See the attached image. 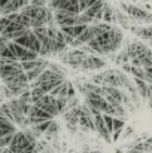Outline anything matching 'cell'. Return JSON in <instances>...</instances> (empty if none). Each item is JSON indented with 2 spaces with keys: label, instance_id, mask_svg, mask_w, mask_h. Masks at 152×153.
<instances>
[{
  "label": "cell",
  "instance_id": "cell-1",
  "mask_svg": "<svg viewBox=\"0 0 152 153\" xmlns=\"http://www.w3.org/2000/svg\"><path fill=\"white\" fill-rule=\"evenodd\" d=\"M121 7L122 10L134 21L137 22H152V13L148 12L146 9L140 7V6H136V4H127V3H121Z\"/></svg>",
  "mask_w": 152,
  "mask_h": 153
},
{
  "label": "cell",
  "instance_id": "cell-2",
  "mask_svg": "<svg viewBox=\"0 0 152 153\" xmlns=\"http://www.w3.org/2000/svg\"><path fill=\"white\" fill-rule=\"evenodd\" d=\"M13 42L18 43V45H21V46H24V48H27V49H31V51L37 52V53H39V51H40V42H39V39L36 37V34L33 33L31 28H30L24 36L15 39Z\"/></svg>",
  "mask_w": 152,
  "mask_h": 153
},
{
  "label": "cell",
  "instance_id": "cell-3",
  "mask_svg": "<svg viewBox=\"0 0 152 153\" xmlns=\"http://www.w3.org/2000/svg\"><path fill=\"white\" fill-rule=\"evenodd\" d=\"M7 46L16 55L18 61H30V59H36V58L40 56L37 52L31 51V49H27V48H24V46H21V45H18V43H15L13 40H10V42L7 43Z\"/></svg>",
  "mask_w": 152,
  "mask_h": 153
},
{
  "label": "cell",
  "instance_id": "cell-4",
  "mask_svg": "<svg viewBox=\"0 0 152 153\" xmlns=\"http://www.w3.org/2000/svg\"><path fill=\"white\" fill-rule=\"evenodd\" d=\"M30 146H36V144H31V143L28 141V138L25 137V134L18 129V131L15 132V135H13L10 144H9V149L12 150V153H19V152H22L24 149L30 147Z\"/></svg>",
  "mask_w": 152,
  "mask_h": 153
},
{
  "label": "cell",
  "instance_id": "cell-5",
  "mask_svg": "<svg viewBox=\"0 0 152 153\" xmlns=\"http://www.w3.org/2000/svg\"><path fill=\"white\" fill-rule=\"evenodd\" d=\"M27 117H28L30 126H34V125L43 122V120H51V119H54L52 114H49L48 111H45V110H42V108H39V107L34 105V104L31 105V108H30Z\"/></svg>",
  "mask_w": 152,
  "mask_h": 153
},
{
  "label": "cell",
  "instance_id": "cell-6",
  "mask_svg": "<svg viewBox=\"0 0 152 153\" xmlns=\"http://www.w3.org/2000/svg\"><path fill=\"white\" fill-rule=\"evenodd\" d=\"M34 105H37L39 108L48 111V113L52 114L54 117L58 116V110H57V98L52 97L51 94H45L43 97H40L37 101L34 102Z\"/></svg>",
  "mask_w": 152,
  "mask_h": 153
},
{
  "label": "cell",
  "instance_id": "cell-7",
  "mask_svg": "<svg viewBox=\"0 0 152 153\" xmlns=\"http://www.w3.org/2000/svg\"><path fill=\"white\" fill-rule=\"evenodd\" d=\"M54 19L58 27L75 25L78 21V13H70L67 10H54Z\"/></svg>",
  "mask_w": 152,
  "mask_h": 153
},
{
  "label": "cell",
  "instance_id": "cell-8",
  "mask_svg": "<svg viewBox=\"0 0 152 153\" xmlns=\"http://www.w3.org/2000/svg\"><path fill=\"white\" fill-rule=\"evenodd\" d=\"M106 65L104 59H101L100 56H96L93 53H88L85 56V59L81 64V70L82 71H94V70H100Z\"/></svg>",
  "mask_w": 152,
  "mask_h": 153
},
{
  "label": "cell",
  "instance_id": "cell-9",
  "mask_svg": "<svg viewBox=\"0 0 152 153\" xmlns=\"http://www.w3.org/2000/svg\"><path fill=\"white\" fill-rule=\"evenodd\" d=\"M94 125H96V131L99 132V135H100L106 143H110V141H112V134H110V131L107 129V126H106V123H104L103 113L94 114Z\"/></svg>",
  "mask_w": 152,
  "mask_h": 153
},
{
  "label": "cell",
  "instance_id": "cell-10",
  "mask_svg": "<svg viewBox=\"0 0 152 153\" xmlns=\"http://www.w3.org/2000/svg\"><path fill=\"white\" fill-rule=\"evenodd\" d=\"M87 55H88V53H87V52H84L81 48H79V49H78V48H75V49L69 51L67 65H70L72 68L81 70V64H82V61L85 59V56H87Z\"/></svg>",
  "mask_w": 152,
  "mask_h": 153
},
{
  "label": "cell",
  "instance_id": "cell-11",
  "mask_svg": "<svg viewBox=\"0 0 152 153\" xmlns=\"http://www.w3.org/2000/svg\"><path fill=\"white\" fill-rule=\"evenodd\" d=\"M79 126L84 131H96V125H94V116L93 114H87V113H81L79 116Z\"/></svg>",
  "mask_w": 152,
  "mask_h": 153
},
{
  "label": "cell",
  "instance_id": "cell-12",
  "mask_svg": "<svg viewBox=\"0 0 152 153\" xmlns=\"http://www.w3.org/2000/svg\"><path fill=\"white\" fill-rule=\"evenodd\" d=\"M103 76H104V83H103V85L121 88L119 79H118V76H116V70H113V68H107V70L103 71Z\"/></svg>",
  "mask_w": 152,
  "mask_h": 153
},
{
  "label": "cell",
  "instance_id": "cell-13",
  "mask_svg": "<svg viewBox=\"0 0 152 153\" xmlns=\"http://www.w3.org/2000/svg\"><path fill=\"white\" fill-rule=\"evenodd\" d=\"M87 28V25L85 24H75V25H67V27H60V30L63 31V33H66V34H70L72 37H75V39H78L81 34H82V31Z\"/></svg>",
  "mask_w": 152,
  "mask_h": 153
},
{
  "label": "cell",
  "instance_id": "cell-14",
  "mask_svg": "<svg viewBox=\"0 0 152 153\" xmlns=\"http://www.w3.org/2000/svg\"><path fill=\"white\" fill-rule=\"evenodd\" d=\"M70 83H72V82L66 79V80L61 82L58 86H55L49 94L52 97H55V98H58V97H67V89H69V85H70ZM67 98H69V97H67Z\"/></svg>",
  "mask_w": 152,
  "mask_h": 153
},
{
  "label": "cell",
  "instance_id": "cell-15",
  "mask_svg": "<svg viewBox=\"0 0 152 153\" xmlns=\"http://www.w3.org/2000/svg\"><path fill=\"white\" fill-rule=\"evenodd\" d=\"M133 80H134V85H136V89H137L140 98H142L143 101H146V100H148V83H146L145 80L139 79V77H134Z\"/></svg>",
  "mask_w": 152,
  "mask_h": 153
},
{
  "label": "cell",
  "instance_id": "cell-16",
  "mask_svg": "<svg viewBox=\"0 0 152 153\" xmlns=\"http://www.w3.org/2000/svg\"><path fill=\"white\" fill-rule=\"evenodd\" d=\"M22 7V3L21 0H10L3 9H1V15H9V13H13V12H19ZM0 15V16H1Z\"/></svg>",
  "mask_w": 152,
  "mask_h": 153
},
{
  "label": "cell",
  "instance_id": "cell-17",
  "mask_svg": "<svg viewBox=\"0 0 152 153\" xmlns=\"http://www.w3.org/2000/svg\"><path fill=\"white\" fill-rule=\"evenodd\" d=\"M103 21L109 22V24L115 22V9L107 1H104V4H103Z\"/></svg>",
  "mask_w": 152,
  "mask_h": 153
},
{
  "label": "cell",
  "instance_id": "cell-18",
  "mask_svg": "<svg viewBox=\"0 0 152 153\" xmlns=\"http://www.w3.org/2000/svg\"><path fill=\"white\" fill-rule=\"evenodd\" d=\"M96 37V34H94V27H93V24L91 25H87V28L82 31V34L78 37V40L82 43V45H87L90 40H93Z\"/></svg>",
  "mask_w": 152,
  "mask_h": 153
},
{
  "label": "cell",
  "instance_id": "cell-19",
  "mask_svg": "<svg viewBox=\"0 0 152 153\" xmlns=\"http://www.w3.org/2000/svg\"><path fill=\"white\" fill-rule=\"evenodd\" d=\"M139 61H140V67L142 68H146V67H151L152 65V49L148 48L146 51H143L139 56Z\"/></svg>",
  "mask_w": 152,
  "mask_h": 153
},
{
  "label": "cell",
  "instance_id": "cell-20",
  "mask_svg": "<svg viewBox=\"0 0 152 153\" xmlns=\"http://www.w3.org/2000/svg\"><path fill=\"white\" fill-rule=\"evenodd\" d=\"M67 51V43L64 42V37H63V31L58 28L57 30V34H55V52L60 53V52Z\"/></svg>",
  "mask_w": 152,
  "mask_h": 153
},
{
  "label": "cell",
  "instance_id": "cell-21",
  "mask_svg": "<svg viewBox=\"0 0 152 153\" xmlns=\"http://www.w3.org/2000/svg\"><path fill=\"white\" fill-rule=\"evenodd\" d=\"M66 79H54V80H48V82H43V83H40L39 86H36V88H40L43 92H46V94H49L51 91L55 88V86H58L61 82H64Z\"/></svg>",
  "mask_w": 152,
  "mask_h": 153
},
{
  "label": "cell",
  "instance_id": "cell-22",
  "mask_svg": "<svg viewBox=\"0 0 152 153\" xmlns=\"http://www.w3.org/2000/svg\"><path fill=\"white\" fill-rule=\"evenodd\" d=\"M46 68H48V67H37V68H33V70L25 71V73H27V79H28V82H33L34 79H37V77L42 74V71L46 70Z\"/></svg>",
  "mask_w": 152,
  "mask_h": 153
},
{
  "label": "cell",
  "instance_id": "cell-23",
  "mask_svg": "<svg viewBox=\"0 0 152 153\" xmlns=\"http://www.w3.org/2000/svg\"><path fill=\"white\" fill-rule=\"evenodd\" d=\"M116 76L119 79V83H121V88H127L131 82V79H128V76L125 73H122L121 70H116Z\"/></svg>",
  "mask_w": 152,
  "mask_h": 153
},
{
  "label": "cell",
  "instance_id": "cell-24",
  "mask_svg": "<svg viewBox=\"0 0 152 153\" xmlns=\"http://www.w3.org/2000/svg\"><path fill=\"white\" fill-rule=\"evenodd\" d=\"M58 128H60V125L55 122V120H52L49 125V128L45 131V134L43 135H46L48 138H51V137H54V135H57V132H58Z\"/></svg>",
  "mask_w": 152,
  "mask_h": 153
},
{
  "label": "cell",
  "instance_id": "cell-25",
  "mask_svg": "<svg viewBox=\"0 0 152 153\" xmlns=\"http://www.w3.org/2000/svg\"><path fill=\"white\" fill-rule=\"evenodd\" d=\"M125 126V120L121 119V117H113V132H122ZM112 132V134H113Z\"/></svg>",
  "mask_w": 152,
  "mask_h": 153
},
{
  "label": "cell",
  "instance_id": "cell-26",
  "mask_svg": "<svg viewBox=\"0 0 152 153\" xmlns=\"http://www.w3.org/2000/svg\"><path fill=\"white\" fill-rule=\"evenodd\" d=\"M13 135H15V132H12V134H6V135L0 137V147H9V144H10Z\"/></svg>",
  "mask_w": 152,
  "mask_h": 153
},
{
  "label": "cell",
  "instance_id": "cell-27",
  "mask_svg": "<svg viewBox=\"0 0 152 153\" xmlns=\"http://www.w3.org/2000/svg\"><path fill=\"white\" fill-rule=\"evenodd\" d=\"M46 92H43L40 88H31V101H33V104L37 101L40 97H43Z\"/></svg>",
  "mask_w": 152,
  "mask_h": 153
},
{
  "label": "cell",
  "instance_id": "cell-28",
  "mask_svg": "<svg viewBox=\"0 0 152 153\" xmlns=\"http://www.w3.org/2000/svg\"><path fill=\"white\" fill-rule=\"evenodd\" d=\"M90 82H93V83H97V85L103 86V83H104V76H103V73L93 74V76L90 77Z\"/></svg>",
  "mask_w": 152,
  "mask_h": 153
},
{
  "label": "cell",
  "instance_id": "cell-29",
  "mask_svg": "<svg viewBox=\"0 0 152 153\" xmlns=\"http://www.w3.org/2000/svg\"><path fill=\"white\" fill-rule=\"evenodd\" d=\"M103 119H104V123L107 126V129L110 131V134L113 132V116H109V114H103Z\"/></svg>",
  "mask_w": 152,
  "mask_h": 153
},
{
  "label": "cell",
  "instance_id": "cell-30",
  "mask_svg": "<svg viewBox=\"0 0 152 153\" xmlns=\"http://www.w3.org/2000/svg\"><path fill=\"white\" fill-rule=\"evenodd\" d=\"M134 134V128L133 126H124V129H122V132H121V138H128L130 135H133Z\"/></svg>",
  "mask_w": 152,
  "mask_h": 153
},
{
  "label": "cell",
  "instance_id": "cell-31",
  "mask_svg": "<svg viewBox=\"0 0 152 153\" xmlns=\"http://www.w3.org/2000/svg\"><path fill=\"white\" fill-rule=\"evenodd\" d=\"M48 68L52 70V71H57V73H63V74H66V70L60 65V64H55V62H49V65H48Z\"/></svg>",
  "mask_w": 152,
  "mask_h": 153
},
{
  "label": "cell",
  "instance_id": "cell-32",
  "mask_svg": "<svg viewBox=\"0 0 152 153\" xmlns=\"http://www.w3.org/2000/svg\"><path fill=\"white\" fill-rule=\"evenodd\" d=\"M9 24H10L9 18H7V16H4V15H1V16H0V34L3 33V30H4Z\"/></svg>",
  "mask_w": 152,
  "mask_h": 153
},
{
  "label": "cell",
  "instance_id": "cell-33",
  "mask_svg": "<svg viewBox=\"0 0 152 153\" xmlns=\"http://www.w3.org/2000/svg\"><path fill=\"white\" fill-rule=\"evenodd\" d=\"M145 152H152V137H148V140L143 143Z\"/></svg>",
  "mask_w": 152,
  "mask_h": 153
},
{
  "label": "cell",
  "instance_id": "cell-34",
  "mask_svg": "<svg viewBox=\"0 0 152 153\" xmlns=\"http://www.w3.org/2000/svg\"><path fill=\"white\" fill-rule=\"evenodd\" d=\"M30 4H33L36 7H43V6H46V1H43V0H31Z\"/></svg>",
  "mask_w": 152,
  "mask_h": 153
},
{
  "label": "cell",
  "instance_id": "cell-35",
  "mask_svg": "<svg viewBox=\"0 0 152 153\" xmlns=\"http://www.w3.org/2000/svg\"><path fill=\"white\" fill-rule=\"evenodd\" d=\"M9 1H10V0H0V15H1V9H3V7H4Z\"/></svg>",
  "mask_w": 152,
  "mask_h": 153
},
{
  "label": "cell",
  "instance_id": "cell-36",
  "mask_svg": "<svg viewBox=\"0 0 152 153\" xmlns=\"http://www.w3.org/2000/svg\"><path fill=\"white\" fill-rule=\"evenodd\" d=\"M127 153H145V152H142V150H134V149H130Z\"/></svg>",
  "mask_w": 152,
  "mask_h": 153
},
{
  "label": "cell",
  "instance_id": "cell-37",
  "mask_svg": "<svg viewBox=\"0 0 152 153\" xmlns=\"http://www.w3.org/2000/svg\"><path fill=\"white\" fill-rule=\"evenodd\" d=\"M142 1H148V0H142Z\"/></svg>",
  "mask_w": 152,
  "mask_h": 153
},
{
  "label": "cell",
  "instance_id": "cell-38",
  "mask_svg": "<svg viewBox=\"0 0 152 153\" xmlns=\"http://www.w3.org/2000/svg\"><path fill=\"white\" fill-rule=\"evenodd\" d=\"M145 153H152V152H145Z\"/></svg>",
  "mask_w": 152,
  "mask_h": 153
},
{
  "label": "cell",
  "instance_id": "cell-39",
  "mask_svg": "<svg viewBox=\"0 0 152 153\" xmlns=\"http://www.w3.org/2000/svg\"><path fill=\"white\" fill-rule=\"evenodd\" d=\"M48 1H51V0H48Z\"/></svg>",
  "mask_w": 152,
  "mask_h": 153
}]
</instances>
